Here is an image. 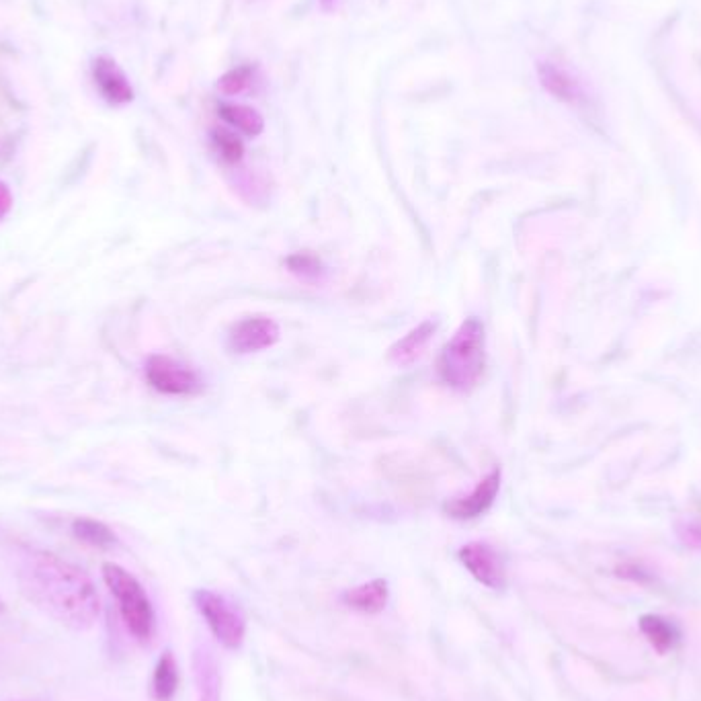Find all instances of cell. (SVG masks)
Wrapping results in <instances>:
<instances>
[{
    "instance_id": "6da1fadb",
    "label": "cell",
    "mask_w": 701,
    "mask_h": 701,
    "mask_svg": "<svg viewBox=\"0 0 701 701\" xmlns=\"http://www.w3.org/2000/svg\"><path fill=\"white\" fill-rule=\"evenodd\" d=\"M17 581L29 603L74 632H87L99 620L101 599L91 576L52 552L27 550Z\"/></svg>"
},
{
    "instance_id": "7a4b0ae2",
    "label": "cell",
    "mask_w": 701,
    "mask_h": 701,
    "mask_svg": "<svg viewBox=\"0 0 701 701\" xmlns=\"http://www.w3.org/2000/svg\"><path fill=\"white\" fill-rule=\"evenodd\" d=\"M486 365V331L478 316L466 318L443 347L437 359L439 378L445 386L468 392L472 390Z\"/></svg>"
},
{
    "instance_id": "3957f363",
    "label": "cell",
    "mask_w": 701,
    "mask_h": 701,
    "mask_svg": "<svg viewBox=\"0 0 701 701\" xmlns=\"http://www.w3.org/2000/svg\"><path fill=\"white\" fill-rule=\"evenodd\" d=\"M103 581L117 601L121 620L128 632L138 642H150L156 628V615L142 583L132 572L113 562L103 564Z\"/></svg>"
},
{
    "instance_id": "277c9868",
    "label": "cell",
    "mask_w": 701,
    "mask_h": 701,
    "mask_svg": "<svg viewBox=\"0 0 701 701\" xmlns=\"http://www.w3.org/2000/svg\"><path fill=\"white\" fill-rule=\"evenodd\" d=\"M193 603L205 624H208L214 638L224 648L238 650L244 644L246 617L234 601L210 589H197L193 593Z\"/></svg>"
},
{
    "instance_id": "5b68a950",
    "label": "cell",
    "mask_w": 701,
    "mask_h": 701,
    "mask_svg": "<svg viewBox=\"0 0 701 701\" xmlns=\"http://www.w3.org/2000/svg\"><path fill=\"white\" fill-rule=\"evenodd\" d=\"M148 384L167 396H193L203 390V380L195 369L167 355H150L146 361Z\"/></svg>"
},
{
    "instance_id": "8992f818",
    "label": "cell",
    "mask_w": 701,
    "mask_h": 701,
    "mask_svg": "<svg viewBox=\"0 0 701 701\" xmlns=\"http://www.w3.org/2000/svg\"><path fill=\"white\" fill-rule=\"evenodd\" d=\"M458 558L480 585L494 591H499L507 585V572H505L503 558L490 544L470 542L460 548Z\"/></svg>"
},
{
    "instance_id": "52a82bcc",
    "label": "cell",
    "mask_w": 701,
    "mask_h": 701,
    "mask_svg": "<svg viewBox=\"0 0 701 701\" xmlns=\"http://www.w3.org/2000/svg\"><path fill=\"white\" fill-rule=\"evenodd\" d=\"M281 339L279 324L269 316H251L240 320L228 337L232 353L251 355L277 345Z\"/></svg>"
},
{
    "instance_id": "ba28073f",
    "label": "cell",
    "mask_w": 701,
    "mask_h": 701,
    "mask_svg": "<svg viewBox=\"0 0 701 701\" xmlns=\"http://www.w3.org/2000/svg\"><path fill=\"white\" fill-rule=\"evenodd\" d=\"M501 478H503L501 468L490 470L476 484V488L470 494H466V497L447 501L443 505L445 515L451 519H458V521H468V519H476V517L484 515L494 505V501H497V494L501 490Z\"/></svg>"
},
{
    "instance_id": "9c48e42d",
    "label": "cell",
    "mask_w": 701,
    "mask_h": 701,
    "mask_svg": "<svg viewBox=\"0 0 701 701\" xmlns=\"http://www.w3.org/2000/svg\"><path fill=\"white\" fill-rule=\"evenodd\" d=\"M538 78L542 82V87L554 99L566 105H581L587 101L583 80L562 62H556V60L538 62Z\"/></svg>"
},
{
    "instance_id": "30bf717a",
    "label": "cell",
    "mask_w": 701,
    "mask_h": 701,
    "mask_svg": "<svg viewBox=\"0 0 701 701\" xmlns=\"http://www.w3.org/2000/svg\"><path fill=\"white\" fill-rule=\"evenodd\" d=\"M93 80L101 97L111 105H126L134 99V89L128 76L111 58H97L93 62Z\"/></svg>"
},
{
    "instance_id": "8fae6325",
    "label": "cell",
    "mask_w": 701,
    "mask_h": 701,
    "mask_svg": "<svg viewBox=\"0 0 701 701\" xmlns=\"http://www.w3.org/2000/svg\"><path fill=\"white\" fill-rule=\"evenodd\" d=\"M435 331H437V322L423 320L390 347L388 361L394 363L396 367L415 365L425 355L429 343L435 337Z\"/></svg>"
},
{
    "instance_id": "7c38bea8",
    "label": "cell",
    "mask_w": 701,
    "mask_h": 701,
    "mask_svg": "<svg viewBox=\"0 0 701 701\" xmlns=\"http://www.w3.org/2000/svg\"><path fill=\"white\" fill-rule=\"evenodd\" d=\"M197 701H222V673L218 658L208 644H199L193 654Z\"/></svg>"
},
{
    "instance_id": "4fadbf2b",
    "label": "cell",
    "mask_w": 701,
    "mask_h": 701,
    "mask_svg": "<svg viewBox=\"0 0 701 701\" xmlns=\"http://www.w3.org/2000/svg\"><path fill=\"white\" fill-rule=\"evenodd\" d=\"M390 599V587L384 579H374L369 583H363L359 587L347 589L341 595V601L359 613H380L388 605Z\"/></svg>"
},
{
    "instance_id": "5bb4252c",
    "label": "cell",
    "mask_w": 701,
    "mask_h": 701,
    "mask_svg": "<svg viewBox=\"0 0 701 701\" xmlns=\"http://www.w3.org/2000/svg\"><path fill=\"white\" fill-rule=\"evenodd\" d=\"M638 628L658 654L671 652L681 640V632L677 630V626L663 615H642L638 620Z\"/></svg>"
},
{
    "instance_id": "9a60e30c",
    "label": "cell",
    "mask_w": 701,
    "mask_h": 701,
    "mask_svg": "<svg viewBox=\"0 0 701 701\" xmlns=\"http://www.w3.org/2000/svg\"><path fill=\"white\" fill-rule=\"evenodd\" d=\"M179 691V665L171 650L162 652L152 673L150 693L154 701H173Z\"/></svg>"
},
{
    "instance_id": "2e32d148",
    "label": "cell",
    "mask_w": 701,
    "mask_h": 701,
    "mask_svg": "<svg viewBox=\"0 0 701 701\" xmlns=\"http://www.w3.org/2000/svg\"><path fill=\"white\" fill-rule=\"evenodd\" d=\"M72 535L91 548H99V550H109L117 544V535L113 533V529L109 525H105L103 521L91 519V517H78L72 521Z\"/></svg>"
},
{
    "instance_id": "e0dca14e",
    "label": "cell",
    "mask_w": 701,
    "mask_h": 701,
    "mask_svg": "<svg viewBox=\"0 0 701 701\" xmlns=\"http://www.w3.org/2000/svg\"><path fill=\"white\" fill-rule=\"evenodd\" d=\"M220 117L224 121H228L232 128H236L238 132L246 134V136H259L265 130V119L263 115L249 107V105H240V103H222L220 105Z\"/></svg>"
},
{
    "instance_id": "ac0fdd59",
    "label": "cell",
    "mask_w": 701,
    "mask_h": 701,
    "mask_svg": "<svg viewBox=\"0 0 701 701\" xmlns=\"http://www.w3.org/2000/svg\"><path fill=\"white\" fill-rule=\"evenodd\" d=\"M212 144H214V148L218 150L220 158L226 160V162H230V164L240 162L242 156H244V144H242V140H240L234 132H230V130H224V128L214 130V132H212Z\"/></svg>"
},
{
    "instance_id": "d6986e66",
    "label": "cell",
    "mask_w": 701,
    "mask_h": 701,
    "mask_svg": "<svg viewBox=\"0 0 701 701\" xmlns=\"http://www.w3.org/2000/svg\"><path fill=\"white\" fill-rule=\"evenodd\" d=\"M255 82V72L249 66H240L230 70L226 76H222L220 80V91L226 95H242L253 87Z\"/></svg>"
},
{
    "instance_id": "ffe728a7",
    "label": "cell",
    "mask_w": 701,
    "mask_h": 701,
    "mask_svg": "<svg viewBox=\"0 0 701 701\" xmlns=\"http://www.w3.org/2000/svg\"><path fill=\"white\" fill-rule=\"evenodd\" d=\"M287 269H290L294 275H298L300 279H318L324 275L322 261L308 251L296 253L287 259Z\"/></svg>"
},
{
    "instance_id": "44dd1931",
    "label": "cell",
    "mask_w": 701,
    "mask_h": 701,
    "mask_svg": "<svg viewBox=\"0 0 701 701\" xmlns=\"http://www.w3.org/2000/svg\"><path fill=\"white\" fill-rule=\"evenodd\" d=\"M677 535L685 546H689L693 550H701V519L681 523L677 527Z\"/></svg>"
},
{
    "instance_id": "7402d4cb",
    "label": "cell",
    "mask_w": 701,
    "mask_h": 701,
    "mask_svg": "<svg viewBox=\"0 0 701 701\" xmlns=\"http://www.w3.org/2000/svg\"><path fill=\"white\" fill-rule=\"evenodd\" d=\"M615 572H617V576H622V579H628V581L640 583V585H644V583H648L652 579L650 572H646L638 564H622V566H617Z\"/></svg>"
},
{
    "instance_id": "603a6c76",
    "label": "cell",
    "mask_w": 701,
    "mask_h": 701,
    "mask_svg": "<svg viewBox=\"0 0 701 701\" xmlns=\"http://www.w3.org/2000/svg\"><path fill=\"white\" fill-rule=\"evenodd\" d=\"M13 208V195H11V189L0 181V220H3Z\"/></svg>"
},
{
    "instance_id": "cb8c5ba5",
    "label": "cell",
    "mask_w": 701,
    "mask_h": 701,
    "mask_svg": "<svg viewBox=\"0 0 701 701\" xmlns=\"http://www.w3.org/2000/svg\"><path fill=\"white\" fill-rule=\"evenodd\" d=\"M5 609H7V605H5L3 599H0V613H5Z\"/></svg>"
}]
</instances>
